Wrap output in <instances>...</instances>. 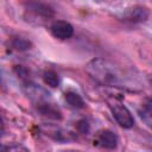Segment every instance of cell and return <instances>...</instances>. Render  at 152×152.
<instances>
[{
  "mask_svg": "<svg viewBox=\"0 0 152 152\" xmlns=\"http://www.w3.org/2000/svg\"><path fill=\"white\" fill-rule=\"evenodd\" d=\"M87 72L90 75L91 78H94L96 82H99L102 86H109V87H121L122 80L120 75L118 74L116 69L102 59H93L88 63L86 66Z\"/></svg>",
  "mask_w": 152,
  "mask_h": 152,
  "instance_id": "6da1fadb",
  "label": "cell"
},
{
  "mask_svg": "<svg viewBox=\"0 0 152 152\" xmlns=\"http://www.w3.org/2000/svg\"><path fill=\"white\" fill-rule=\"evenodd\" d=\"M108 104H109V108L112 110L114 119L121 127L131 128L134 125V118H133L132 113L125 104H122L121 101H119L116 99H112L110 101H108Z\"/></svg>",
  "mask_w": 152,
  "mask_h": 152,
  "instance_id": "7a4b0ae2",
  "label": "cell"
},
{
  "mask_svg": "<svg viewBox=\"0 0 152 152\" xmlns=\"http://www.w3.org/2000/svg\"><path fill=\"white\" fill-rule=\"evenodd\" d=\"M50 31L55 38L64 40V39H68L72 36L74 27L71 26L70 23H68L65 20H57L51 25Z\"/></svg>",
  "mask_w": 152,
  "mask_h": 152,
  "instance_id": "3957f363",
  "label": "cell"
},
{
  "mask_svg": "<svg viewBox=\"0 0 152 152\" xmlns=\"http://www.w3.org/2000/svg\"><path fill=\"white\" fill-rule=\"evenodd\" d=\"M34 17H39V18H44V19H50L53 17V11L50 6L39 2V1H33L28 4V8H27Z\"/></svg>",
  "mask_w": 152,
  "mask_h": 152,
  "instance_id": "277c9868",
  "label": "cell"
},
{
  "mask_svg": "<svg viewBox=\"0 0 152 152\" xmlns=\"http://www.w3.org/2000/svg\"><path fill=\"white\" fill-rule=\"evenodd\" d=\"M96 142L104 148H115L118 146V137L109 129H103L97 133Z\"/></svg>",
  "mask_w": 152,
  "mask_h": 152,
  "instance_id": "5b68a950",
  "label": "cell"
},
{
  "mask_svg": "<svg viewBox=\"0 0 152 152\" xmlns=\"http://www.w3.org/2000/svg\"><path fill=\"white\" fill-rule=\"evenodd\" d=\"M148 18V11L145 7H133L126 12L124 19L131 23H141Z\"/></svg>",
  "mask_w": 152,
  "mask_h": 152,
  "instance_id": "8992f818",
  "label": "cell"
},
{
  "mask_svg": "<svg viewBox=\"0 0 152 152\" xmlns=\"http://www.w3.org/2000/svg\"><path fill=\"white\" fill-rule=\"evenodd\" d=\"M65 101L66 103L72 107V108H76V109H81L84 107V101L83 99L77 94V93H74V91H68L65 93Z\"/></svg>",
  "mask_w": 152,
  "mask_h": 152,
  "instance_id": "52a82bcc",
  "label": "cell"
},
{
  "mask_svg": "<svg viewBox=\"0 0 152 152\" xmlns=\"http://www.w3.org/2000/svg\"><path fill=\"white\" fill-rule=\"evenodd\" d=\"M39 112L48 116V118H51V119H61V112L55 108L52 104L50 103H43L40 107H39Z\"/></svg>",
  "mask_w": 152,
  "mask_h": 152,
  "instance_id": "ba28073f",
  "label": "cell"
},
{
  "mask_svg": "<svg viewBox=\"0 0 152 152\" xmlns=\"http://www.w3.org/2000/svg\"><path fill=\"white\" fill-rule=\"evenodd\" d=\"M43 80H44V82H45L48 86H50V87H52V88H56V87H58V84H59L58 75H57L55 71H52V70L45 71V72L43 74Z\"/></svg>",
  "mask_w": 152,
  "mask_h": 152,
  "instance_id": "9c48e42d",
  "label": "cell"
},
{
  "mask_svg": "<svg viewBox=\"0 0 152 152\" xmlns=\"http://www.w3.org/2000/svg\"><path fill=\"white\" fill-rule=\"evenodd\" d=\"M12 45L15 50H19V51H25V50H28L31 48V43L27 39L21 38V37L14 38L12 42Z\"/></svg>",
  "mask_w": 152,
  "mask_h": 152,
  "instance_id": "30bf717a",
  "label": "cell"
},
{
  "mask_svg": "<svg viewBox=\"0 0 152 152\" xmlns=\"http://www.w3.org/2000/svg\"><path fill=\"white\" fill-rule=\"evenodd\" d=\"M144 113L147 116L152 118V97L146 99V101L144 102Z\"/></svg>",
  "mask_w": 152,
  "mask_h": 152,
  "instance_id": "8fae6325",
  "label": "cell"
},
{
  "mask_svg": "<svg viewBox=\"0 0 152 152\" xmlns=\"http://www.w3.org/2000/svg\"><path fill=\"white\" fill-rule=\"evenodd\" d=\"M77 128H78V131L81 132V133H86V132H88V122L87 121H84V120H81L78 124H77Z\"/></svg>",
  "mask_w": 152,
  "mask_h": 152,
  "instance_id": "7c38bea8",
  "label": "cell"
},
{
  "mask_svg": "<svg viewBox=\"0 0 152 152\" xmlns=\"http://www.w3.org/2000/svg\"><path fill=\"white\" fill-rule=\"evenodd\" d=\"M14 150H17V151H18V150H24V151H27L25 147H21V146H12V147L10 146V147L7 148V151H14Z\"/></svg>",
  "mask_w": 152,
  "mask_h": 152,
  "instance_id": "4fadbf2b",
  "label": "cell"
},
{
  "mask_svg": "<svg viewBox=\"0 0 152 152\" xmlns=\"http://www.w3.org/2000/svg\"><path fill=\"white\" fill-rule=\"evenodd\" d=\"M147 78H148V82H150V83H151V84H152V74H150V75H148V77H147Z\"/></svg>",
  "mask_w": 152,
  "mask_h": 152,
  "instance_id": "5bb4252c",
  "label": "cell"
}]
</instances>
